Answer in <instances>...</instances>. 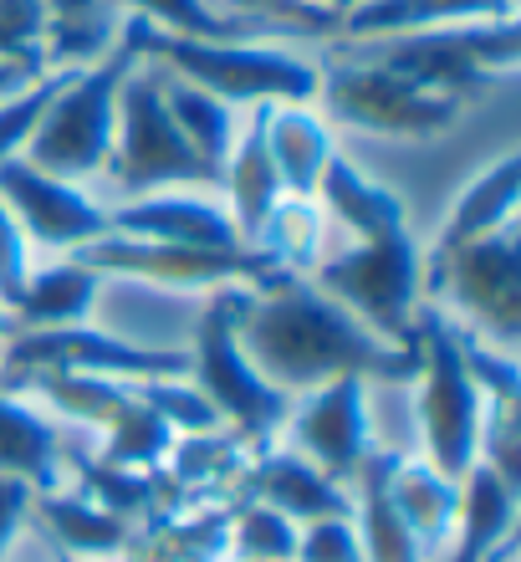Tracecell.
<instances>
[{"instance_id":"obj_1","label":"cell","mask_w":521,"mask_h":562,"mask_svg":"<svg viewBox=\"0 0 521 562\" xmlns=\"http://www.w3.org/2000/svg\"><path fill=\"white\" fill-rule=\"evenodd\" d=\"M240 353L282 394H307L328 379H388L409 384L419 373L415 348H394L378 333L322 296L307 277H286L271 292H251L236 317Z\"/></svg>"},{"instance_id":"obj_2","label":"cell","mask_w":521,"mask_h":562,"mask_svg":"<svg viewBox=\"0 0 521 562\" xmlns=\"http://www.w3.org/2000/svg\"><path fill=\"white\" fill-rule=\"evenodd\" d=\"M118 36H128L138 61H159L169 77L209 92L230 108H261V103H313L317 98V67L292 57L282 46L256 42H190L154 31L149 21L128 15Z\"/></svg>"},{"instance_id":"obj_3","label":"cell","mask_w":521,"mask_h":562,"mask_svg":"<svg viewBox=\"0 0 521 562\" xmlns=\"http://www.w3.org/2000/svg\"><path fill=\"white\" fill-rule=\"evenodd\" d=\"M415 358H419V435H424V465L461 481L480 456V425H486V400L465 369L461 333L440 307L415 312Z\"/></svg>"},{"instance_id":"obj_4","label":"cell","mask_w":521,"mask_h":562,"mask_svg":"<svg viewBox=\"0 0 521 562\" xmlns=\"http://www.w3.org/2000/svg\"><path fill=\"white\" fill-rule=\"evenodd\" d=\"M134 67L138 52L128 36H118L92 67H77V77L52 98L46 119L36 123L31 144L21 148V159L72 184L103 175L107 154H113V128H118V88Z\"/></svg>"},{"instance_id":"obj_5","label":"cell","mask_w":521,"mask_h":562,"mask_svg":"<svg viewBox=\"0 0 521 562\" xmlns=\"http://www.w3.org/2000/svg\"><path fill=\"white\" fill-rule=\"evenodd\" d=\"M322 296H332L343 312L378 333L394 348H415V312L424 296V251L409 236V225L384 231L373 240H358L343 256H328L307 271Z\"/></svg>"},{"instance_id":"obj_6","label":"cell","mask_w":521,"mask_h":562,"mask_svg":"<svg viewBox=\"0 0 521 562\" xmlns=\"http://www.w3.org/2000/svg\"><path fill=\"white\" fill-rule=\"evenodd\" d=\"M251 286H220L209 292L200 323H194V348H190V384L209 400V409L220 415V425H236L240 440H251L256 450H271L276 429H286L292 415V394L271 389L256 363L240 353L236 342V317L246 307Z\"/></svg>"},{"instance_id":"obj_7","label":"cell","mask_w":521,"mask_h":562,"mask_svg":"<svg viewBox=\"0 0 521 562\" xmlns=\"http://www.w3.org/2000/svg\"><path fill=\"white\" fill-rule=\"evenodd\" d=\"M521 57V21H465V26L415 31V36H388L373 52V67L394 72L399 82L419 92H440V98H476L491 82H507Z\"/></svg>"},{"instance_id":"obj_8","label":"cell","mask_w":521,"mask_h":562,"mask_svg":"<svg viewBox=\"0 0 521 562\" xmlns=\"http://www.w3.org/2000/svg\"><path fill=\"white\" fill-rule=\"evenodd\" d=\"M123 194H159V190H220V169H209L174 128L159 92V67L138 61L118 88V128L113 154L103 164Z\"/></svg>"},{"instance_id":"obj_9","label":"cell","mask_w":521,"mask_h":562,"mask_svg":"<svg viewBox=\"0 0 521 562\" xmlns=\"http://www.w3.org/2000/svg\"><path fill=\"white\" fill-rule=\"evenodd\" d=\"M424 292L445 296L455 317L450 323L476 333L491 348L517 353L521 342V246L517 225L496 236L465 240L455 251H430L424 267Z\"/></svg>"},{"instance_id":"obj_10","label":"cell","mask_w":521,"mask_h":562,"mask_svg":"<svg viewBox=\"0 0 521 562\" xmlns=\"http://www.w3.org/2000/svg\"><path fill=\"white\" fill-rule=\"evenodd\" d=\"M317 98H322V119L328 123H343V128H358V134L373 138H440L465 113V103L409 88V82H399L373 61L317 67Z\"/></svg>"},{"instance_id":"obj_11","label":"cell","mask_w":521,"mask_h":562,"mask_svg":"<svg viewBox=\"0 0 521 562\" xmlns=\"http://www.w3.org/2000/svg\"><path fill=\"white\" fill-rule=\"evenodd\" d=\"M26 373H88V379H190V348H144L98 327H46V333H11L0 342V384Z\"/></svg>"},{"instance_id":"obj_12","label":"cell","mask_w":521,"mask_h":562,"mask_svg":"<svg viewBox=\"0 0 521 562\" xmlns=\"http://www.w3.org/2000/svg\"><path fill=\"white\" fill-rule=\"evenodd\" d=\"M82 267L98 277H134L169 292H220V286H251L271 292L282 286L286 271H276L256 246L240 251H200V246H165V240H128V236H98L82 251H72Z\"/></svg>"},{"instance_id":"obj_13","label":"cell","mask_w":521,"mask_h":562,"mask_svg":"<svg viewBox=\"0 0 521 562\" xmlns=\"http://www.w3.org/2000/svg\"><path fill=\"white\" fill-rule=\"evenodd\" d=\"M286 435L302 460H313L322 475L348 486L358 465L378 450L369 415V379H328V384L307 389L302 404H292L286 415Z\"/></svg>"},{"instance_id":"obj_14","label":"cell","mask_w":521,"mask_h":562,"mask_svg":"<svg viewBox=\"0 0 521 562\" xmlns=\"http://www.w3.org/2000/svg\"><path fill=\"white\" fill-rule=\"evenodd\" d=\"M0 205L15 215L26 246L42 251H82L88 240L107 236V205H98L82 184L57 179L26 159L0 164Z\"/></svg>"},{"instance_id":"obj_15","label":"cell","mask_w":521,"mask_h":562,"mask_svg":"<svg viewBox=\"0 0 521 562\" xmlns=\"http://www.w3.org/2000/svg\"><path fill=\"white\" fill-rule=\"evenodd\" d=\"M107 236L165 240V246H200V251H240L230 210L205 194H134L107 210Z\"/></svg>"},{"instance_id":"obj_16","label":"cell","mask_w":521,"mask_h":562,"mask_svg":"<svg viewBox=\"0 0 521 562\" xmlns=\"http://www.w3.org/2000/svg\"><path fill=\"white\" fill-rule=\"evenodd\" d=\"M246 486H251V502L271 506V512H282L292 521L353 517V491L338 486L332 475H322L297 450H261V460L246 471Z\"/></svg>"},{"instance_id":"obj_17","label":"cell","mask_w":521,"mask_h":562,"mask_svg":"<svg viewBox=\"0 0 521 562\" xmlns=\"http://www.w3.org/2000/svg\"><path fill=\"white\" fill-rule=\"evenodd\" d=\"M267 154L276 179H282V194L317 200V184L338 154L332 123L313 103H267Z\"/></svg>"},{"instance_id":"obj_18","label":"cell","mask_w":521,"mask_h":562,"mask_svg":"<svg viewBox=\"0 0 521 562\" xmlns=\"http://www.w3.org/2000/svg\"><path fill=\"white\" fill-rule=\"evenodd\" d=\"M220 194H225V210H230V221H236L240 240L251 246L256 231L267 225V215L282 205V179L271 169V154H267V103L251 108V119L246 128L236 134L230 154L220 164Z\"/></svg>"},{"instance_id":"obj_19","label":"cell","mask_w":521,"mask_h":562,"mask_svg":"<svg viewBox=\"0 0 521 562\" xmlns=\"http://www.w3.org/2000/svg\"><path fill=\"white\" fill-rule=\"evenodd\" d=\"M98 292H103V277L92 267H82L77 256H67V261H52V267H42V271H26L15 302L5 307V323H11V333L77 327L92 317ZM11 333H5V338H11Z\"/></svg>"},{"instance_id":"obj_20","label":"cell","mask_w":521,"mask_h":562,"mask_svg":"<svg viewBox=\"0 0 521 562\" xmlns=\"http://www.w3.org/2000/svg\"><path fill=\"white\" fill-rule=\"evenodd\" d=\"M517 15V0H363L338 21L348 42H388L415 31L465 26V21H507Z\"/></svg>"},{"instance_id":"obj_21","label":"cell","mask_w":521,"mask_h":562,"mask_svg":"<svg viewBox=\"0 0 521 562\" xmlns=\"http://www.w3.org/2000/svg\"><path fill=\"white\" fill-rule=\"evenodd\" d=\"M521 491L507 486L501 475L476 460L461 475V506H455V558L450 562H491L496 548H507L511 527H517Z\"/></svg>"},{"instance_id":"obj_22","label":"cell","mask_w":521,"mask_h":562,"mask_svg":"<svg viewBox=\"0 0 521 562\" xmlns=\"http://www.w3.org/2000/svg\"><path fill=\"white\" fill-rule=\"evenodd\" d=\"M517 200H521V154H501L496 164H486L476 179H465V190L455 194L434 251H455L465 240L496 236L517 225Z\"/></svg>"},{"instance_id":"obj_23","label":"cell","mask_w":521,"mask_h":562,"mask_svg":"<svg viewBox=\"0 0 521 562\" xmlns=\"http://www.w3.org/2000/svg\"><path fill=\"white\" fill-rule=\"evenodd\" d=\"M399 456L394 450H373L363 465H358V491H353V517H358V548H363V562H424L415 532L404 527V517L388 502V475H394Z\"/></svg>"},{"instance_id":"obj_24","label":"cell","mask_w":521,"mask_h":562,"mask_svg":"<svg viewBox=\"0 0 521 562\" xmlns=\"http://www.w3.org/2000/svg\"><path fill=\"white\" fill-rule=\"evenodd\" d=\"M317 200H322L332 221H343L358 240H373V236H384V231L409 225L404 194H394L388 184H378L373 175H363V169H358L353 159H343V154H332L328 175H322V184H317Z\"/></svg>"},{"instance_id":"obj_25","label":"cell","mask_w":521,"mask_h":562,"mask_svg":"<svg viewBox=\"0 0 521 562\" xmlns=\"http://www.w3.org/2000/svg\"><path fill=\"white\" fill-rule=\"evenodd\" d=\"M0 475H11L31 496L61 491V435L26 404H15L0 389Z\"/></svg>"},{"instance_id":"obj_26","label":"cell","mask_w":521,"mask_h":562,"mask_svg":"<svg viewBox=\"0 0 521 562\" xmlns=\"http://www.w3.org/2000/svg\"><path fill=\"white\" fill-rule=\"evenodd\" d=\"M388 502L404 517V527L415 532L419 552H434L455 532V506H461V481L440 475L424 460H404L388 475Z\"/></svg>"},{"instance_id":"obj_27","label":"cell","mask_w":521,"mask_h":562,"mask_svg":"<svg viewBox=\"0 0 521 562\" xmlns=\"http://www.w3.org/2000/svg\"><path fill=\"white\" fill-rule=\"evenodd\" d=\"M36 506V517L46 521V532L57 537L61 552H72V558H118L128 548V537L134 527L103 506H92L88 496H61V491H42V496H31Z\"/></svg>"},{"instance_id":"obj_28","label":"cell","mask_w":521,"mask_h":562,"mask_svg":"<svg viewBox=\"0 0 521 562\" xmlns=\"http://www.w3.org/2000/svg\"><path fill=\"white\" fill-rule=\"evenodd\" d=\"M159 92H165V108L174 128L190 138V148L209 169H220L230 144H236V108L220 103V98H209V92L190 88V82H179V77H159Z\"/></svg>"},{"instance_id":"obj_29","label":"cell","mask_w":521,"mask_h":562,"mask_svg":"<svg viewBox=\"0 0 521 562\" xmlns=\"http://www.w3.org/2000/svg\"><path fill=\"white\" fill-rule=\"evenodd\" d=\"M322 210H317V200H292L286 194L282 205L267 215V225L256 231V251L267 256L276 271H286V277H307V271L317 267V251H322Z\"/></svg>"},{"instance_id":"obj_30","label":"cell","mask_w":521,"mask_h":562,"mask_svg":"<svg viewBox=\"0 0 521 562\" xmlns=\"http://www.w3.org/2000/svg\"><path fill=\"white\" fill-rule=\"evenodd\" d=\"M230 552V517H184L159 521L149 537H128L123 562H220Z\"/></svg>"},{"instance_id":"obj_31","label":"cell","mask_w":521,"mask_h":562,"mask_svg":"<svg viewBox=\"0 0 521 562\" xmlns=\"http://www.w3.org/2000/svg\"><path fill=\"white\" fill-rule=\"evenodd\" d=\"M174 445H179L174 429L138 400V389H134V400L113 415V425L103 429V460L107 465H128V471H159Z\"/></svg>"},{"instance_id":"obj_32","label":"cell","mask_w":521,"mask_h":562,"mask_svg":"<svg viewBox=\"0 0 521 562\" xmlns=\"http://www.w3.org/2000/svg\"><path fill=\"white\" fill-rule=\"evenodd\" d=\"M52 15L46 31V61L52 67H82L88 57H103L113 46V26H107V0H42Z\"/></svg>"},{"instance_id":"obj_33","label":"cell","mask_w":521,"mask_h":562,"mask_svg":"<svg viewBox=\"0 0 521 562\" xmlns=\"http://www.w3.org/2000/svg\"><path fill=\"white\" fill-rule=\"evenodd\" d=\"M138 21H149L154 31L169 36H190V42H246L251 31H267L246 21V15H220L205 0H128Z\"/></svg>"},{"instance_id":"obj_34","label":"cell","mask_w":521,"mask_h":562,"mask_svg":"<svg viewBox=\"0 0 521 562\" xmlns=\"http://www.w3.org/2000/svg\"><path fill=\"white\" fill-rule=\"evenodd\" d=\"M72 77H77V67H52V72H42L36 82H26V88H15V92L0 98V164L21 159V148L31 144L36 123L46 119L52 98H57Z\"/></svg>"},{"instance_id":"obj_35","label":"cell","mask_w":521,"mask_h":562,"mask_svg":"<svg viewBox=\"0 0 521 562\" xmlns=\"http://www.w3.org/2000/svg\"><path fill=\"white\" fill-rule=\"evenodd\" d=\"M77 475L88 481V502L113 512V517H134V512H149L159 506V475L154 471H128V465H107V460H72Z\"/></svg>"},{"instance_id":"obj_36","label":"cell","mask_w":521,"mask_h":562,"mask_svg":"<svg viewBox=\"0 0 521 562\" xmlns=\"http://www.w3.org/2000/svg\"><path fill=\"white\" fill-rule=\"evenodd\" d=\"M297 521L251 502L230 517V552L236 562H297Z\"/></svg>"},{"instance_id":"obj_37","label":"cell","mask_w":521,"mask_h":562,"mask_svg":"<svg viewBox=\"0 0 521 562\" xmlns=\"http://www.w3.org/2000/svg\"><path fill=\"white\" fill-rule=\"evenodd\" d=\"M134 389L174 435H209V429H220V415L209 409V400L194 384H184V379H149V384H134Z\"/></svg>"},{"instance_id":"obj_38","label":"cell","mask_w":521,"mask_h":562,"mask_svg":"<svg viewBox=\"0 0 521 562\" xmlns=\"http://www.w3.org/2000/svg\"><path fill=\"white\" fill-rule=\"evenodd\" d=\"M46 31H52V15L42 0H0V61H21L31 72H46Z\"/></svg>"},{"instance_id":"obj_39","label":"cell","mask_w":521,"mask_h":562,"mask_svg":"<svg viewBox=\"0 0 521 562\" xmlns=\"http://www.w3.org/2000/svg\"><path fill=\"white\" fill-rule=\"evenodd\" d=\"M236 15H246V21H256V26H297V31H338V15L317 11V5H307V0H225Z\"/></svg>"},{"instance_id":"obj_40","label":"cell","mask_w":521,"mask_h":562,"mask_svg":"<svg viewBox=\"0 0 521 562\" xmlns=\"http://www.w3.org/2000/svg\"><path fill=\"white\" fill-rule=\"evenodd\" d=\"M297 562H363L353 521L348 517L307 521V527L297 532Z\"/></svg>"},{"instance_id":"obj_41","label":"cell","mask_w":521,"mask_h":562,"mask_svg":"<svg viewBox=\"0 0 521 562\" xmlns=\"http://www.w3.org/2000/svg\"><path fill=\"white\" fill-rule=\"evenodd\" d=\"M26 236H21V225L5 205H0V307H11L15 292H21V281H26Z\"/></svg>"},{"instance_id":"obj_42","label":"cell","mask_w":521,"mask_h":562,"mask_svg":"<svg viewBox=\"0 0 521 562\" xmlns=\"http://www.w3.org/2000/svg\"><path fill=\"white\" fill-rule=\"evenodd\" d=\"M26 512H31V486L11 481V475H0V552L15 542V532H21Z\"/></svg>"},{"instance_id":"obj_43","label":"cell","mask_w":521,"mask_h":562,"mask_svg":"<svg viewBox=\"0 0 521 562\" xmlns=\"http://www.w3.org/2000/svg\"><path fill=\"white\" fill-rule=\"evenodd\" d=\"M42 72H31V67H21V61H0V98L15 88H26V82H36Z\"/></svg>"},{"instance_id":"obj_44","label":"cell","mask_w":521,"mask_h":562,"mask_svg":"<svg viewBox=\"0 0 521 562\" xmlns=\"http://www.w3.org/2000/svg\"><path fill=\"white\" fill-rule=\"evenodd\" d=\"M307 5H317V11H328V15H338V21H343V15L353 11V5H363V0H307Z\"/></svg>"},{"instance_id":"obj_45","label":"cell","mask_w":521,"mask_h":562,"mask_svg":"<svg viewBox=\"0 0 521 562\" xmlns=\"http://www.w3.org/2000/svg\"><path fill=\"white\" fill-rule=\"evenodd\" d=\"M5 333H11V323H5V307H0V342H5Z\"/></svg>"},{"instance_id":"obj_46","label":"cell","mask_w":521,"mask_h":562,"mask_svg":"<svg viewBox=\"0 0 521 562\" xmlns=\"http://www.w3.org/2000/svg\"><path fill=\"white\" fill-rule=\"evenodd\" d=\"M57 562H82V558H72V552H61V548H57Z\"/></svg>"}]
</instances>
